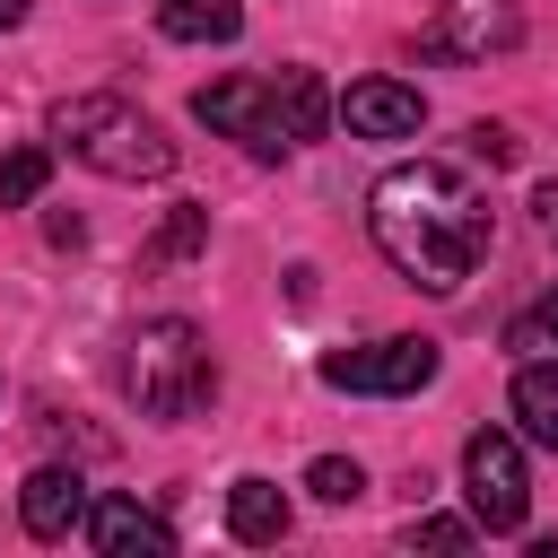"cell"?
<instances>
[{"instance_id": "1", "label": "cell", "mask_w": 558, "mask_h": 558, "mask_svg": "<svg viewBox=\"0 0 558 558\" xmlns=\"http://www.w3.org/2000/svg\"><path fill=\"white\" fill-rule=\"evenodd\" d=\"M366 235L410 288L453 296L488 262V192L445 157H410L366 192Z\"/></svg>"}, {"instance_id": "2", "label": "cell", "mask_w": 558, "mask_h": 558, "mask_svg": "<svg viewBox=\"0 0 558 558\" xmlns=\"http://www.w3.org/2000/svg\"><path fill=\"white\" fill-rule=\"evenodd\" d=\"M122 392L140 401V418H192L218 401V357H209V331L183 323V314H148L131 340H122Z\"/></svg>"}, {"instance_id": "3", "label": "cell", "mask_w": 558, "mask_h": 558, "mask_svg": "<svg viewBox=\"0 0 558 558\" xmlns=\"http://www.w3.org/2000/svg\"><path fill=\"white\" fill-rule=\"evenodd\" d=\"M52 140L78 157V166H96V174H113V183H157V174H174V140H166V122H148L131 96H61L52 105Z\"/></svg>"}, {"instance_id": "4", "label": "cell", "mask_w": 558, "mask_h": 558, "mask_svg": "<svg viewBox=\"0 0 558 558\" xmlns=\"http://www.w3.org/2000/svg\"><path fill=\"white\" fill-rule=\"evenodd\" d=\"M462 497H471V523L480 532H523L532 514V480H523V445L506 427H480L462 445Z\"/></svg>"}, {"instance_id": "5", "label": "cell", "mask_w": 558, "mask_h": 558, "mask_svg": "<svg viewBox=\"0 0 558 558\" xmlns=\"http://www.w3.org/2000/svg\"><path fill=\"white\" fill-rule=\"evenodd\" d=\"M323 384L331 392H384V401H401V392H418V384H436V340H366V349H331L323 357Z\"/></svg>"}, {"instance_id": "6", "label": "cell", "mask_w": 558, "mask_h": 558, "mask_svg": "<svg viewBox=\"0 0 558 558\" xmlns=\"http://www.w3.org/2000/svg\"><path fill=\"white\" fill-rule=\"evenodd\" d=\"M192 113L209 122V131H227V140H244L253 157H288L296 140H288V122H279V96H270V78H209L201 96H192Z\"/></svg>"}, {"instance_id": "7", "label": "cell", "mask_w": 558, "mask_h": 558, "mask_svg": "<svg viewBox=\"0 0 558 558\" xmlns=\"http://www.w3.org/2000/svg\"><path fill=\"white\" fill-rule=\"evenodd\" d=\"M523 44V0H436L427 17V52L445 61H488Z\"/></svg>"}, {"instance_id": "8", "label": "cell", "mask_w": 558, "mask_h": 558, "mask_svg": "<svg viewBox=\"0 0 558 558\" xmlns=\"http://www.w3.org/2000/svg\"><path fill=\"white\" fill-rule=\"evenodd\" d=\"M331 113H340L357 140H410V131L427 122V96H418V87H401V78H357Z\"/></svg>"}, {"instance_id": "9", "label": "cell", "mask_w": 558, "mask_h": 558, "mask_svg": "<svg viewBox=\"0 0 558 558\" xmlns=\"http://www.w3.org/2000/svg\"><path fill=\"white\" fill-rule=\"evenodd\" d=\"M17 523H26L35 541H70V532L87 523V480L61 471V462L26 471V488H17Z\"/></svg>"}, {"instance_id": "10", "label": "cell", "mask_w": 558, "mask_h": 558, "mask_svg": "<svg viewBox=\"0 0 558 558\" xmlns=\"http://www.w3.org/2000/svg\"><path fill=\"white\" fill-rule=\"evenodd\" d=\"M78 532H87V541H96L105 558H131V549H148V558H166V549H174V523H166V514H148L140 497H96Z\"/></svg>"}, {"instance_id": "11", "label": "cell", "mask_w": 558, "mask_h": 558, "mask_svg": "<svg viewBox=\"0 0 558 558\" xmlns=\"http://www.w3.org/2000/svg\"><path fill=\"white\" fill-rule=\"evenodd\" d=\"M506 401H514V427H523L532 445H549V453H558V357H523Z\"/></svg>"}, {"instance_id": "12", "label": "cell", "mask_w": 558, "mask_h": 558, "mask_svg": "<svg viewBox=\"0 0 558 558\" xmlns=\"http://www.w3.org/2000/svg\"><path fill=\"white\" fill-rule=\"evenodd\" d=\"M227 532L253 541V549L279 541V532H288V497H279V480H253V471H244V480L227 488Z\"/></svg>"}, {"instance_id": "13", "label": "cell", "mask_w": 558, "mask_h": 558, "mask_svg": "<svg viewBox=\"0 0 558 558\" xmlns=\"http://www.w3.org/2000/svg\"><path fill=\"white\" fill-rule=\"evenodd\" d=\"M157 26L174 44H235L244 35V9L235 0H157Z\"/></svg>"}, {"instance_id": "14", "label": "cell", "mask_w": 558, "mask_h": 558, "mask_svg": "<svg viewBox=\"0 0 558 558\" xmlns=\"http://www.w3.org/2000/svg\"><path fill=\"white\" fill-rule=\"evenodd\" d=\"M270 96H279V122H288V140H296V148L331 131V96H323V78H314V70H279V78H270Z\"/></svg>"}, {"instance_id": "15", "label": "cell", "mask_w": 558, "mask_h": 558, "mask_svg": "<svg viewBox=\"0 0 558 558\" xmlns=\"http://www.w3.org/2000/svg\"><path fill=\"white\" fill-rule=\"evenodd\" d=\"M44 183H52V148H35V140H26V148H9V157H0V209H26Z\"/></svg>"}, {"instance_id": "16", "label": "cell", "mask_w": 558, "mask_h": 558, "mask_svg": "<svg viewBox=\"0 0 558 558\" xmlns=\"http://www.w3.org/2000/svg\"><path fill=\"white\" fill-rule=\"evenodd\" d=\"M305 488H314L323 506H357V497H366V471H357L349 453H323V462H305Z\"/></svg>"}, {"instance_id": "17", "label": "cell", "mask_w": 558, "mask_h": 558, "mask_svg": "<svg viewBox=\"0 0 558 558\" xmlns=\"http://www.w3.org/2000/svg\"><path fill=\"white\" fill-rule=\"evenodd\" d=\"M201 244H209V209H201V201H183V209L166 218V235L148 244V262H183V253H201Z\"/></svg>"}, {"instance_id": "18", "label": "cell", "mask_w": 558, "mask_h": 558, "mask_svg": "<svg viewBox=\"0 0 558 558\" xmlns=\"http://www.w3.org/2000/svg\"><path fill=\"white\" fill-rule=\"evenodd\" d=\"M471 157L514 166V157H523V131H514V122H471Z\"/></svg>"}, {"instance_id": "19", "label": "cell", "mask_w": 558, "mask_h": 558, "mask_svg": "<svg viewBox=\"0 0 558 558\" xmlns=\"http://www.w3.org/2000/svg\"><path fill=\"white\" fill-rule=\"evenodd\" d=\"M471 532H480V523H453V514H418V523H410V549H471Z\"/></svg>"}, {"instance_id": "20", "label": "cell", "mask_w": 558, "mask_h": 558, "mask_svg": "<svg viewBox=\"0 0 558 558\" xmlns=\"http://www.w3.org/2000/svg\"><path fill=\"white\" fill-rule=\"evenodd\" d=\"M532 331H541V349H549V357H558V288H549V296H541V305H532Z\"/></svg>"}, {"instance_id": "21", "label": "cell", "mask_w": 558, "mask_h": 558, "mask_svg": "<svg viewBox=\"0 0 558 558\" xmlns=\"http://www.w3.org/2000/svg\"><path fill=\"white\" fill-rule=\"evenodd\" d=\"M17 17H26V0H0V35H9V26H17Z\"/></svg>"}]
</instances>
